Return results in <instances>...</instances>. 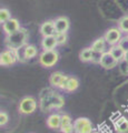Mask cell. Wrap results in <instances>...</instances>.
Segmentation results:
<instances>
[{
	"mask_svg": "<svg viewBox=\"0 0 128 133\" xmlns=\"http://www.w3.org/2000/svg\"><path fill=\"white\" fill-rule=\"evenodd\" d=\"M65 104V99L52 90L45 89L40 94V108L42 111L49 109H61Z\"/></svg>",
	"mask_w": 128,
	"mask_h": 133,
	"instance_id": "cell-1",
	"label": "cell"
},
{
	"mask_svg": "<svg viewBox=\"0 0 128 133\" xmlns=\"http://www.w3.org/2000/svg\"><path fill=\"white\" fill-rule=\"evenodd\" d=\"M28 38V32L25 28H20L17 32L12 33L10 36L6 37V45L8 50H14V51H19L20 49L26 47Z\"/></svg>",
	"mask_w": 128,
	"mask_h": 133,
	"instance_id": "cell-2",
	"label": "cell"
},
{
	"mask_svg": "<svg viewBox=\"0 0 128 133\" xmlns=\"http://www.w3.org/2000/svg\"><path fill=\"white\" fill-rule=\"evenodd\" d=\"M59 59V55L56 50L42 51L39 56V63L45 68H51L55 65Z\"/></svg>",
	"mask_w": 128,
	"mask_h": 133,
	"instance_id": "cell-3",
	"label": "cell"
},
{
	"mask_svg": "<svg viewBox=\"0 0 128 133\" xmlns=\"http://www.w3.org/2000/svg\"><path fill=\"white\" fill-rule=\"evenodd\" d=\"M37 109V101L32 97H25L19 103V112L22 114H31Z\"/></svg>",
	"mask_w": 128,
	"mask_h": 133,
	"instance_id": "cell-4",
	"label": "cell"
},
{
	"mask_svg": "<svg viewBox=\"0 0 128 133\" xmlns=\"http://www.w3.org/2000/svg\"><path fill=\"white\" fill-rule=\"evenodd\" d=\"M69 77L64 74L63 72H53L51 73L50 78H49V82L52 87H56L58 89L66 90V85H67Z\"/></svg>",
	"mask_w": 128,
	"mask_h": 133,
	"instance_id": "cell-5",
	"label": "cell"
},
{
	"mask_svg": "<svg viewBox=\"0 0 128 133\" xmlns=\"http://www.w3.org/2000/svg\"><path fill=\"white\" fill-rule=\"evenodd\" d=\"M77 133H93V123L88 118H78L74 122Z\"/></svg>",
	"mask_w": 128,
	"mask_h": 133,
	"instance_id": "cell-6",
	"label": "cell"
},
{
	"mask_svg": "<svg viewBox=\"0 0 128 133\" xmlns=\"http://www.w3.org/2000/svg\"><path fill=\"white\" fill-rule=\"evenodd\" d=\"M104 38L106 40V42L110 44L111 47L113 45H117L119 43V41L121 40V31L119 30L118 28H110L106 31Z\"/></svg>",
	"mask_w": 128,
	"mask_h": 133,
	"instance_id": "cell-7",
	"label": "cell"
},
{
	"mask_svg": "<svg viewBox=\"0 0 128 133\" xmlns=\"http://www.w3.org/2000/svg\"><path fill=\"white\" fill-rule=\"evenodd\" d=\"M18 60V52L14 50H5L0 53V64L1 65H11L15 64Z\"/></svg>",
	"mask_w": 128,
	"mask_h": 133,
	"instance_id": "cell-8",
	"label": "cell"
},
{
	"mask_svg": "<svg viewBox=\"0 0 128 133\" xmlns=\"http://www.w3.org/2000/svg\"><path fill=\"white\" fill-rule=\"evenodd\" d=\"M99 64H100L104 69L109 70V69L115 68V66L118 64V62L116 61V59H115L113 56L110 55V52H109V51H106L105 53H102V55L100 56Z\"/></svg>",
	"mask_w": 128,
	"mask_h": 133,
	"instance_id": "cell-9",
	"label": "cell"
},
{
	"mask_svg": "<svg viewBox=\"0 0 128 133\" xmlns=\"http://www.w3.org/2000/svg\"><path fill=\"white\" fill-rule=\"evenodd\" d=\"M57 33H66L70 27V22L67 17H58L53 20Z\"/></svg>",
	"mask_w": 128,
	"mask_h": 133,
	"instance_id": "cell-10",
	"label": "cell"
},
{
	"mask_svg": "<svg viewBox=\"0 0 128 133\" xmlns=\"http://www.w3.org/2000/svg\"><path fill=\"white\" fill-rule=\"evenodd\" d=\"M40 33L42 37H51L56 36V28H55V22L53 20H47L40 26Z\"/></svg>",
	"mask_w": 128,
	"mask_h": 133,
	"instance_id": "cell-11",
	"label": "cell"
},
{
	"mask_svg": "<svg viewBox=\"0 0 128 133\" xmlns=\"http://www.w3.org/2000/svg\"><path fill=\"white\" fill-rule=\"evenodd\" d=\"M2 28H3V31L6 32L7 36H10L12 33L17 32L19 29H20V24L19 21L15 18H11L10 20H8L6 23L2 24Z\"/></svg>",
	"mask_w": 128,
	"mask_h": 133,
	"instance_id": "cell-12",
	"label": "cell"
},
{
	"mask_svg": "<svg viewBox=\"0 0 128 133\" xmlns=\"http://www.w3.org/2000/svg\"><path fill=\"white\" fill-rule=\"evenodd\" d=\"M60 124H61V115L58 113H52L48 116L47 119V127L52 130L59 129L60 130Z\"/></svg>",
	"mask_w": 128,
	"mask_h": 133,
	"instance_id": "cell-13",
	"label": "cell"
},
{
	"mask_svg": "<svg viewBox=\"0 0 128 133\" xmlns=\"http://www.w3.org/2000/svg\"><path fill=\"white\" fill-rule=\"evenodd\" d=\"M58 45L55 36L51 37H45L41 41V47H42L44 51H50V50H55V48Z\"/></svg>",
	"mask_w": 128,
	"mask_h": 133,
	"instance_id": "cell-14",
	"label": "cell"
},
{
	"mask_svg": "<svg viewBox=\"0 0 128 133\" xmlns=\"http://www.w3.org/2000/svg\"><path fill=\"white\" fill-rule=\"evenodd\" d=\"M106 40L104 37H100V38H98L97 40L94 41V43L92 44V49L94 50L95 53H97V55H102V53H105V49H106Z\"/></svg>",
	"mask_w": 128,
	"mask_h": 133,
	"instance_id": "cell-15",
	"label": "cell"
},
{
	"mask_svg": "<svg viewBox=\"0 0 128 133\" xmlns=\"http://www.w3.org/2000/svg\"><path fill=\"white\" fill-rule=\"evenodd\" d=\"M74 129L72 120L68 114H61V124H60V131L63 133H66Z\"/></svg>",
	"mask_w": 128,
	"mask_h": 133,
	"instance_id": "cell-16",
	"label": "cell"
},
{
	"mask_svg": "<svg viewBox=\"0 0 128 133\" xmlns=\"http://www.w3.org/2000/svg\"><path fill=\"white\" fill-rule=\"evenodd\" d=\"M94 56H95V52L92 49V47L85 48V49H82L80 51V53H79V59L82 62H89V61L94 60Z\"/></svg>",
	"mask_w": 128,
	"mask_h": 133,
	"instance_id": "cell-17",
	"label": "cell"
},
{
	"mask_svg": "<svg viewBox=\"0 0 128 133\" xmlns=\"http://www.w3.org/2000/svg\"><path fill=\"white\" fill-rule=\"evenodd\" d=\"M109 52H110V55L116 59L117 62L124 60V58H125V53H126L118 44L117 45H113V47L109 49Z\"/></svg>",
	"mask_w": 128,
	"mask_h": 133,
	"instance_id": "cell-18",
	"label": "cell"
},
{
	"mask_svg": "<svg viewBox=\"0 0 128 133\" xmlns=\"http://www.w3.org/2000/svg\"><path fill=\"white\" fill-rule=\"evenodd\" d=\"M22 52H23V60H29L37 56V48L34 44H27L23 48Z\"/></svg>",
	"mask_w": 128,
	"mask_h": 133,
	"instance_id": "cell-19",
	"label": "cell"
},
{
	"mask_svg": "<svg viewBox=\"0 0 128 133\" xmlns=\"http://www.w3.org/2000/svg\"><path fill=\"white\" fill-rule=\"evenodd\" d=\"M78 87H79V80L75 77H69L67 85H66V91L74 92V91H76L78 89Z\"/></svg>",
	"mask_w": 128,
	"mask_h": 133,
	"instance_id": "cell-20",
	"label": "cell"
},
{
	"mask_svg": "<svg viewBox=\"0 0 128 133\" xmlns=\"http://www.w3.org/2000/svg\"><path fill=\"white\" fill-rule=\"evenodd\" d=\"M116 131L118 133H125L128 131V120L126 118H120L116 122Z\"/></svg>",
	"mask_w": 128,
	"mask_h": 133,
	"instance_id": "cell-21",
	"label": "cell"
},
{
	"mask_svg": "<svg viewBox=\"0 0 128 133\" xmlns=\"http://www.w3.org/2000/svg\"><path fill=\"white\" fill-rule=\"evenodd\" d=\"M117 28H118L121 32L128 33V15L121 17V18L118 20V27H117Z\"/></svg>",
	"mask_w": 128,
	"mask_h": 133,
	"instance_id": "cell-22",
	"label": "cell"
},
{
	"mask_svg": "<svg viewBox=\"0 0 128 133\" xmlns=\"http://www.w3.org/2000/svg\"><path fill=\"white\" fill-rule=\"evenodd\" d=\"M10 19H11L10 18V11L8 10L7 8H1V9H0V22L3 24Z\"/></svg>",
	"mask_w": 128,
	"mask_h": 133,
	"instance_id": "cell-23",
	"label": "cell"
},
{
	"mask_svg": "<svg viewBox=\"0 0 128 133\" xmlns=\"http://www.w3.org/2000/svg\"><path fill=\"white\" fill-rule=\"evenodd\" d=\"M118 45H119V47H120L125 52H128V35L125 36V37H123L121 40L119 41Z\"/></svg>",
	"mask_w": 128,
	"mask_h": 133,
	"instance_id": "cell-24",
	"label": "cell"
},
{
	"mask_svg": "<svg viewBox=\"0 0 128 133\" xmlns=\"http://www.w3.org/2000/svg\"><path fill=\"white\" fill-rule=\"evenodd\" d=\"M56 40L58 44H64L67 41V35L66 33H56Z\"/></svg>",
	"mask_w": 128,
	"mask_h": 133,
	"instance_id": "cell-25",
	"label": "cell"
},
{
	"mask_svg": "<svg viewBox=\"0 0 128 133\" xmlns=\"http://www.w3.org/2000/svg\"><path fill=\"white\" fill-rule=\"evenodd\" d=\"M8 120H9V116H8L7 112H5V111L0 112V125H1V127L6 125L7 122H8Z\"/></svg>",
	"mask_w": 128,
	"mask_h": 133,
	"instance_id": "cell-26",
	"label": "cell"
},
{
	"mask_svg": "<svg viewBox=\"0 0 128 133\" xmlns=\"http://www.w3.org/2000/svg\"><path fill=\"white\" fill-rule=\"evenodd\" d=\"M124 61H125L126 63H128V52L125 53V58H124Z\"/></svg>",
	"mask_w": 128,
	"mask_h": 133,
	"instance_id": "cell-27",
	"label": "cell"
},
{
	"mask_svg": "<svg viewBox=\"0 0 128 133\" xmlns=\"http://www.w3.org/2000/svg\"><path fill=\"white\" fill-rule=\"evenodd\" d=\"M66 133H77V131H76V129H75V127H74V129H71L70 131H68V132H66Z\"/></svg>",
	"mask_w": 128,
	"mask_h": 133,
	"instance_id": "cell-28",
	"label": "cell"
},
{
	"mask_svg": "<svg viewBox=\"0 0 128 133\" xmlns=\"http://www.w3.org/2000/svg\"><path fill=\"white\" fill-rule=\"evenodd\" d=\"M95 133H97V132H95Z\"/></svg>",
	"mask_w": 128,
	"mask_h": 133,
	"instance_id": "cell-29",
	"label": "cell"
}]
</instances>
